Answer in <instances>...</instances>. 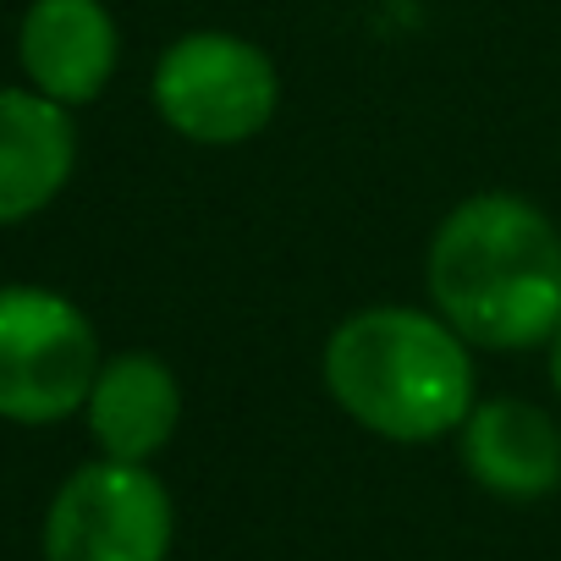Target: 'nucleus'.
<instances>
[{"mask_svg":"<svg viewBox=\"0 0 561 561\" xmlns=\"http://www.w3.org/2000/svg\"><path fill=\"white\" fill-rule=\"evenodd\" d=\"M78 133L39 89H0V226L39 215L72 176Z\"/></svg>","mask_w":561,"mask_h":561,"instance_id":"8","label":"nucleus"},{"mask_svg":"<svg viewBox=\"0 0 561 561\" xmlns=\"http://www.w3.org/2000/svg\"><path fill=\"white\" fill-rule=\"evenodd\" d=\"M100 375V342L83 309L45 287L0 293V419L56 424L78 413Z\"/></svg>","mask_w":561,"mask_h":561,"instance_id":"4","label":"nucleus"},{"mask_svg":"<svg viewBox=\"0 0 561 561\" xmlns=\"http://www.w3.org/2000/svg\"><path fill=\"white\" fill-rule=\"evenodd\" d=\"M424 280L468 347H545L561 325V231L517 193H473L435 226Z\"/></svg>","mask_w":561,"mask_h":561,"instance_id":"1","label":"nucleus"},{"mask_svg":"<svg viewBox=\"0 0 561 561\" xmlns=\"http://www.w3.org/2000/svg\"><path fill=\"white\" fill-rule=\"evenodd\" d=\"M171 495L144 462L78 468L45 512V561H165Z\"/></svg>","mask_w":561,"mask_h":561,"instance_id":"5","label":"nucleus"},{"mask_svg":"<svg viewBox=\"0 0 561 561\" xmlns=\"http://www.w3.org/2000/svg\"><path fill=\"white\" fill-rule=\"evenodd\" d=\"M545 347H550V386H556V397H561V325H556V336H550Z\"/></svg>","mask_w":561,"mask_h":561,"instance_id":"10","label":"nucleus"},{"mask_svg":"<svg viewBox=\"0 0 561 561\" xmlns=\"http://www.w3.org/2000/svg\"><path fill=\"white\" fill-rule=\"evenodd\" d=\"M83 413H89V430L105 457L149 462L176 435L182 386L154 353H116L111 364H100Z\"/></svg>","mask_w":561,"mask_h":561,"instance_id":"9","label":"nucleus"},{"mask_svg":"<svg viewBox=\"0 0 561 561\" xmlns=\"http://www.w3.org/2000/svg\"><path fill=\"white\" fill-rule=\"evenodd\" d=\"M325 391L380 440L424 446L473 413V353L430 309L375 304L325 342Z\"/></svg>","mask_w":561,"mask_h":561,"instance_id":"2","label":"nucleus"},{"mask_svg":"<svg viewBox=\"0 0 561 561\" xmlns=\"http://www.w3.org/2000/svg\"><path fill=\"white\" fill-rule=\"evenodd\" d=\"M280 100L275 61L242 34H182L154 67V111L187 144L231 149L270 127Z\"/></svg>","mask_w":561,"mask_h":561,"instance_id":"3","label":"nucleus"},{"mask_svg":"<svg viewBox=\"0 0 561 561\" xmlns=\"http://www.w3.org/2000/svg\"><path fill=\"white\" fill-rule=\"evenodd\" d=\"M457 446L468 479L501 501H539L561 484V430L545 408L523 397L473 402L457 430Z\"/></svg>","mask_w":561,"mask_h":561,"instance_id":"6","label":"nucleus"},{"mask_svg":"<svg viewBox=\"0 0 561 561\" xmlns=\"http://www.w3.org/2000/svg\"><path fill=\"white\" fill-rule=\"evenodd\" d=\"M28 83L56 105H89L116 72V23L100 0H34L18 28Z\"/></svg>","mask_w":561,"mask_h":561,"instance_id":"7","label":"nucleus"}]
</instances>
